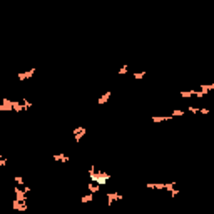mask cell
Returning <instances> with one entry per match:
<instances>
[{
  "mask_svg": "<svg viewBox=\"0 0 214 214\" xmlns=\"http://www.w3.org/2000/svg\"><path fill=\"white\" fill-rule=\"evenodd\" d=\"M87 174H89V179L92 181V182H96L99 184V186H105L107 182L110 181V174H107L105 171H101V169H97L96 166H89V169H87Z\"/></svg>",
  "mask_w": 214,
  "mask_h": 214,
  "instance_id": "cell-1",
  "label": "cell"
},
{
  "mask_svg": "<svg viewBox=\"0 0 214 214\" xmlns=\"http://www.w3.org/2000/svg\"><path fill=\"white\" fill-rule=\"evenodd\" d=\"M72 134H74V142L79 144L82 139H84V135L87 134V127H85V126H79V127H75V129L72 131Z\"/></svg>",
  "mask_w": 214,
  "mask_h": 214,
  "instance_id": "cell-2",
  "label": "cell"
},
{
  "mask_svg": "<svg viewBox=\"0 0 214 214\" xmlns=\"http://www.w3.org/2000/svg\"><path fill=\"white\" fill-rule=\"evenodd\" d=\"M14 199L20 201V203H27V192L24 191L22 186H15L14 187Z\"/></svg>",
  "mask_w": 214,
  "mask_h": 214,
  "instance_id": "cell-3",
  "label": "cell"
},
{
  "mask_svg": "<svg viewBox=\"0 0 214 214\" xmlns=\"http://www.w3.org/2000/svg\"><path fill=\"white\" fill-rule=\"evenodd\" d=\"M0 112H14V101L9 97H3L0 102Z\"/></svg>",
  "mask_w": 214,
  "mask_h": 214,
  "instance_id": "cell-4",
  "label": "cell"
},
{
  "mask_svg": "<svg viewBox=\"0 0 214 214\" xmlns=\"http://www.w3.org/2000/svg\"><path fill=\"white\" fill-rule=\"evenodd\" d=\"M124 199V194H121V192H107V196H105V201H107V206H112L116 201H122Z\"/></svg>",
  "mask_w": 214,
  "mask_h": 214,
  "instance_id": "cell-5",
  "label": "cell"
},
{
  "mask_svg": "<svg viewBox=\"0 0 214 214\" xmlns=\"http://www.w3.org/2000/svg\"><path fill=\"white\" fill-rule=\"evenodd\" d=\"M35 71H37L35 67H30L25 72H19L17 74V79L19 80H28V79H32V77H34V74H35Z\"/></svg>",
  "mask_w": 214,
  "mask_h": 214,
  "instance_id": "cell-6",
  "label": "cell"
},
{
  "mask_svg": "<svg viewBox=\"0 0 214 214\" xmlns=\"http://www.w3.org/2000/svg\"><path fill=\"white\" fill-rule=\"evenodd\" d=\"M14 211H17V212H25L27 211V203H20V201L17 199H14Z\"/></svg>",
  "mask_w": 214,
  "mask_h": 214,
  "instance_id": "cell-7",
  "label": "cell"
},
{
  "mask_svg": "<svg viewBox=\"0 0 214 214\" xmlns=\"http://www.w3.org/2000/svg\"><path fill=\"white\" fill-rule=\"evenodd\" d=\"M110 97H112V92H110V90H107V92H104L101 97L97 99V104H99V105H104V104H107Z\"/></svg>",
  "mask_w": 214,
  "mask_h": 214,
  "instance_id": "cell-8",
  "label": "cell"
},
{
  "mask_svg": "<svg viewBox=\"0 0 214 214\" xmlns=\"http://www.w3.org/2000/svg\"><path fill=\"white\" fill-rule=\"evenodd\" d=\"M172 119H174V117L169 114V116H152L151 121L154 122V124H160V122H164V121H172Z\"/></svg>",
  "mask_w": 214,
  "mask_h": 214,
  "instance_id": "cell-9",
  "label": "cell"
},
{
  "mask_svg": "<svg viewBox=\"0 0 214 214\" xmlns=\"http://www.w3.org/2000/svg\"><path fill=\"white\" fill-rule=\"evenodd\" d=\"M147 189H154V191H164L166 182H147Z\"/></svg>",
  "mask_w": 214,
  "mask_h": 214,
  "instance_id": "cell-10",
  "label": "cell"
},
{
  "mask_svg": "<svg viewBox=\"0 0 214 214\" xmlns=\"http://www.w3.org/2000/svg\"><path fill=\"white\" fill-rule=\"evenodd\" d=\"M54 160H57V162H69L71 160V157H69V154H64V152H60V154H54Z\"/></svg>",
  "mask_w": 214,
  "mask_h": 214,
  "instance_id": "cell-11",
  "label": "cell"
},
{
  "mask_svg": "<svg viewBox=\"0 0 214 214\" xmlns=\"http://www.w3.org/2000/svg\"><path fill=\"white\" fill-rule=\"evenodd\" d=\"M194 94H196V89H189V90H181L179 96L182 99H191V97H194Z\"/></svg>",
  "mask_w": 214,
  "mask_h": 214,
  "instance_id": "cell-12",
  "label": "cell"
},
{
  "mask_svg": "<svg viewBox=\"0 0 214 214\" xmlns=\"http://www.w3.org/2000/svg\"><path fill=\"white\" fill-rule=\"evenodd\" d=\"M92 201H94V194H92V192L80 196V204H89V203H92Z\"/></svg>",
  "mask_w": 214,
  "mask_h": 214,
  "instance_id": "cell-13",
  "label": "cell"
},
{
  "mask_svg": "<svg viewBox=\"0 0 214 214\" xmlns=\"http://www.w3.org/2000/svg\"><path fill=\"white\" fill-rule=\"evenodd\" d=\"M87 189H89V192H92V194H96V192H99V191H101V186L90 181V182L87 184Z\"/></svg>",
  "mask_w": 214,
  "mask_h": 214,
  "instance_id": "cell-14",
  "label": "cell"
},
{
  "mask_svg": "<svg viewBox=\"0 0 214 214\" xmlns=\"http://www.w3.org/2000/svg\"><path fill=\"white\" fill-rule=\"evenodd\" d=\"M22 110H25V107L22 104V99L20 101H14V112H22Z\"/></svg>",
  "mask_w": 214,
  "mask_h": 214,
  "instance_id": "cell-15",
  "label": "cell"
},
{
  "mask_svg": "<svg viewBox=\"0 0 214 214\" xmlns=\"http://www.w3.org/2000/svg\"><path fill=\"white\" fill-rule=\"evenodd\" d=\"M201 90H203L204 94H209L211 90H214V84H201Z\"/></svg>",
  "mask_w": 214,
  "mask_h": 214,
  "instance_id": "cell-16",
  "label": "cell"
},
{
  "mask_svg": "<svg viewBox=\"0 0 214 214\" xmlns=\"http://www.w3.org/2000/svg\"><path fill=\"white\" fill-rule=\"evenodd\" d=\"M146 75H147V72L146 71H141V72H134L132 77H134V80H142Z\"/></svg>",
  "mask_w": 214,
  "mask_h": 214,
  "instance_id": "cell-17",
  "label": "cell"
},
{
  "mask_svg": "<svg viewBox=\"0 0 214 214\" xmlns=\"http://www.w3.org/2000/svg\"><path fill=\"white\" fill-rule=\"evenodd\" d=\"M184 114H186V110H182V109H174L171 116H172V117H182Z\"/></svg>",
  "mask_w": 214,
  "mask_h": 214,
  "instance_id": "cell-18",
  "label": "cell"
},
{
  "mask_svg": "<svg viewBox=\"0 0 214 214\" xmlns=\"http://www.w3.org/2000/svg\"><path fill=\"white\" fill-rule=\"evenodd\" d=\"M14 181H15V182H17V186H25V181H24V178H22V176H15V178H14Z\"/></svg>",
  "mask_w": 214,
  "mask_h": 214,
  "instance_id": "cell-19",
  "label": "cell"
},
{
  "mask_svg": "<svg viewBox=\"0 0 214 214\" xmlns=\"http://www.w3.org/2000/svg\"><path fill=\"white\" fill-rule=\"evenodd\" d=\"M127 72H129V65H127V64H124L121 69H119V75H126Z\"/></svg>",
  "mask_w": 214,
  "mask_h": 214,
  "instance_id": "cell-20",
  "label": "cell"
},
{
  "mask_svg": "<svg viewBox=\"0 0 214 214\" xmlns=\"http://www.w3.org/2000/svg\"><path fill=\"white\" fill-rule=\"evenodd\" d=\"M22 104H24V107H25V110L28 109V107H32V105H34V104H32V102H30V101H27V99H25V97H24V99H22Z\"/></svg>",
  "mask_w": 214,
  "mask_h": 214,
  "instance_id": "cell-21",
  "label": "cell"
},
{
  "mask_svg": "<svg viewBox=\"0 0 214 214\" xmlns=\"http://www.w3.org/2000/svg\"><path fill=\"white\" fill-rule=\"evenodd\" d=\"M187 112H191V114H199V107L191 105V107H187Z\"/></svg>",
  "mask_w": 214,
  "mask_h": 214,
  "instance_id": "cell-22",
  "label": "cell"
},
{
  "mask_svg": "<svg viewBox=\"0 0 214 214\" xmlns=\"http://www.w3.org/2000/svg\"><path fill=\"white\" fill-rule=\"evenodd\" d=\"M204 96H206V94H204L201 89H196V94H194V97H197V99H203Z\"/></svg>",
  "mask_w": 214,
  "mask_h": 214,
  "instance_id": "cell-23",
  "label": "cell"
},
{
  "mask_svg": "<svg viewBox=\"0 0 214 214\" xmlns=\"http://www.w3.org/2000/svg\"><path fill=\"white\" fill-rule=\"evenodd\" d=\"M209 112H211V110H209L208 107H199V114H203V116H208Z\"/></svg>",
  "mask_w": 214,
  "mask_h": 214,
  "instance_id": "cell-24",
  "label": "cell"
},
{
  "mask_svg": "<svg viewBox=\"0 0 214 214\" xmlns=\"http://www.w3.org/2000/svg\"><path fill=\"white\" fill-rule=\"evenodd\" d=\"M0 166H2V167H5V166H7V157L0 156Z\"/></svg>",
  "mask_w": 214,
  "mask_h": 214,
  "instance_id": "cell-25",
  "label": "cell"
},
{
  "mask_svg": "<svg viewBox=\"0 0 214 214\" xmlns=\"http://www.w3.org/2000/svg\"><path fill=\"white\" fill-rule=\"evenodd\" d=\"M24 191H25V192H27V194H28V192H30V191H32V189H30V187H28V186H24Z\"/></svg>",
  "mask_w": 214,
  "mask_h": 214,
  "instance_id": "cell-26",
  "label": "cell"
}]
</instances>
